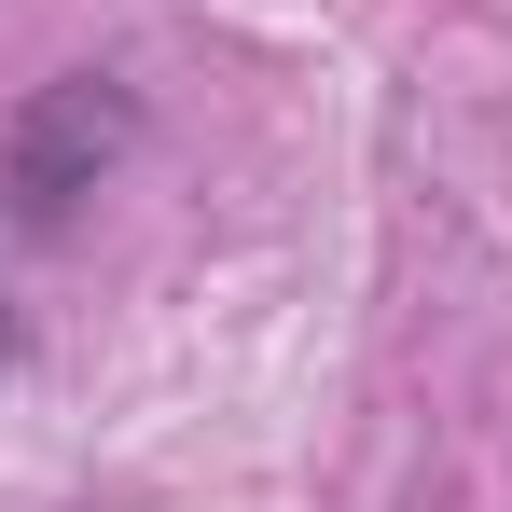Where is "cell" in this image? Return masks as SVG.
<instances>
[{"label":"cell","mask_w":512,"mask_h":512,"mask_svg":"<svg viewBox=\"0 0 512 512\" xmlns=\"http://www.w3.org/2000/svg\"><path fill=\"white\" fill-rule=\"evenodd\" d=\"M125 153H139V84L56 70V84L0 125V222H14V236H70L84 194L125 167Z\"/></svg>","instance_id":"1"},{"label":"cell","mask_w":512,"mask_h":512,"mask_svg":"<svg viewBox=\"0 0 512 512\" xmlns=\"http://www.w3.org/2000/svg\"><path fill=\"white\" fill-rule=\"evenodd\" d=\"M0 360H14V319H0Z\"/></svg>","instance_id":"2"}]
</instances>
